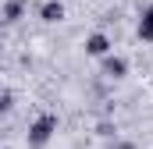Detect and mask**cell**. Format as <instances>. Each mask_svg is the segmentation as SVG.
Returning <instances> with one entry per match:
<instances>
[{
  "mask_svg": "<svg viewBox=\"0 0 153 149\" xmlns=\"http://www.w3.org/2000/svg\"><path fill=\"white\" fill-rule=\"evenodd\" d=\"M39 18H43V21H50V25H53V21H61V18H64V4H61V0H46V4L39 7Z\"/></svg>",
  "mask_w": 153,
  "mask_h": 149,
  "instance_id": "obj_4",
  "label": "cell"
},
{
  "mask_svg": "<svg viewBox=\"0 0 153 149\" xmlns=\"http://www.w3.org/2000/svg\"><path fill=\"white\" fill-rule=\"evenodd\" d=\"M111 149H135V142H111Z\"/></svg>",
  "mask_w": 153,
  "mask_h": 149,
  "instance_id": "obj_9",
  "label": "cell"
},
{
  "mask_svg": "<svg viewBox=\"0 0 153 149\" xmlns=\"http://www.w3.org/2000/svg\"><path fill=\"white\" fill-rule=\"evenodd\" d=\"M85 53H89V57H107V53H111V39H107V32H93V36L85 39Z\"/></svg>",
  "mask_w": 153,
  "mask_h": 149,
  "instance_id": "obj_2",
  "label": "cell"
},
{
  "mask_svg": "<svg viewBox=\"0 0 153 149\" xmlns=\"http://www.w3.org/2000/svg\"><path fill=\"white\" fill-rule=\"evenodd\" d=\"M139 39L143 43H153V4L143 11V18H139Z\"/></svg>",
  "mask_w": 153,
  "mask_h": 149,
  "instance_id": "obj_5",
  "label": "cell"
},
{
  "mask_svg": "<svg viewBox=\"0 0 153 149\" xmlns=\"http://www.w3.org/2000/svg\"><path fill=\"white\" fill-rule=\"evenodd\" d=\"M96 131H100V135H107V139H111V135H114V124H111V121H100V128H96Z\"/></svg>",
  "mask_w": 153,
  "mask_h": 149,
  "instance_id": "obj_8",
  "label": "cell"
},
{
  "mask_svg": "<svg viewBox=\"0 0 153 149\" xmlns=\"http://www.w3.org/2000/svg\"><path fill=\"white\" fill-rule=\"evenodd\" d=\"M100 68H103L107 78H125V74H128V60H125V57H114V53H107Z\"/></svg>",
  "mask_w": 153,
  "mask_h": 149,
  "instance_id": "obj_3",
  "label": "cell"
},
{
  "mask_svg": "<svg viewBox=\"0 0 153 149\" xmlns=\"http://www.w3.org/2000/svg\"><path fill=\"white\" fill-rule=\"evenodd\" d=\"M25 14V0H7L4 4V21H18Z\"/></svg>",
  "mask_w": 153,
  "mask_h": 149,
  "instance_id": "obj_6",
  "label": "cell"
},
{
  "mask_svg": "<svg viewBox=\"0 0 153 149\" xmlns=\"http://www.w3.org/2000/svg\"><path fill=\"white\" fill-rule=\"evenodd\" d=\"M53 131H57V114H39L29 128V149H46Z\"/></svg>",
  "mask_w": 153,
  "mask_h": 149,
  "instance_id": "obj_1",
  "label": "cell"
},
{
  "mask_svg": "<svg viewBox=\"0 0 153 149\" xmlns=\"http://www.w3.org/2000/svg\"><path fill=\"white\" fill-rule=\"evenodd\" d=\"M11 107H14V92H11L7 85H0V117L11 114Z\"/></svg>",
  "mask_w": 153,
  "mask_h": 149,
  "instance_id": "obj_7",
  "label": "cell"
}]
</instances>
